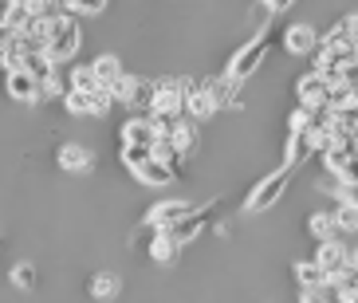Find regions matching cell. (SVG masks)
<instances>
[{
    "mask_svg": "<svg viewBox=\"0 0 358 303\" xmlns=\"http://www.w3.org/2000/svg\"><path fill=\"white\" fill-rule=\"evenodd\" d=\"M185 99H189V83H181V79H162V83H154L150 118L154 122H181L185 118Z\"/></svg>",
    "mask_w": 358,
    "mask_h": 303,
    "instance_id": "cell-1",
    "label": "cell"
},
{
    "mask_svg": "<svg viewBox=\"0 0 358 303\" xmlns=\"http://www.w3.org/2000/svg\"><path fill=\"white\" fill-rule=\"evenodd\" d=\"M43 36H48V55H52L55 63L75 59L79 43H83V36H79V24H75L67 12H59V16H52V20H43Z\"/></svg>",
    "mask_w": 358,
    "mask_h": 303,
    "instance_id": "cell-2",
    "label": "cell"
},
{
    "mask_svg": "<svg viewBox=\"0 0 358 303\" xmlns=\"http://www.w3.org/2000/svg\"><path fill=\"white\" fill-rule=\"evenodd\" d=\"M272 43H275V36H272V28H264L260 36H252V40L244 43L241 52L232 55V63H229V79H236V83H244L248 75L260 67L264 59H268V52H272Z\"/></svg>",
    "mask_w": 358,
    "mask_h": 303,
    "instance_id": "cell-3",
    "label": "cell"
},
{
    "mask_svg": "<svg viewBox=\"0 0 358 303\" xmlns=\"http://www.w3.org/2000/svg\"><path fill=\"white\" fill-rule=\"evenodd\" d=\"M292 174H295V166H284V169H275V174H268V178H264L260 185L248 193V201H244V213H268L275 201L287 193V185H292Z\"/></svg>",
    "mask_w": 358,
    "mask_h": 303,
    "instance_id": "cell-4",
    "label": "cell"
},
{
    "mask_svg": "<svg viewBox=\"0 0 358 303\" xmlns=\"http://www.w3.org/2000/svg\"><path fill=\"white\" fill-rule=\"evenodd\" d=\"M331 79H323L319 71L303 75L299 79V87H295V94H299V106H307V111H327L331 106Z\"/></svg>",
    "mask_w": 358,
    "mask_h": 303,
    "instance_id": "cell-5",
    "label": "cell"
},
{
    "mask_svg": "<svg viewBox=\"0 0 358 303\" xmlns=\"http://www.w3.org/2000/svg\"><path fill=\"white\" fill-rule=\"evenodd\" d=\"M110 94H115V103H122V106H146L150 111L154 83H150V79H138V75H122V79L110 87Z\"/></svg>",
    "mask_w": 358,
    "mask_h": 303,
    "instance_id": "cell-6",
    "label": "cell"
},
{
    "mask_svg": "<svg viewBox=\"0 0 358 303\" xmlns=\"http://www.w3.org/2000/svg\"><path fill=\"white\" fill-rule=\"evenodd\" d=\"M189 213H193L189 201L169 197V201H158V205L146 213V225H150V229H173V225H178V220H185Z\"/></svg>",
    "mask_w": 358,
    "mask_h": 303,
    "instance_id": "cell-7",
    "label": "cell"
},
{
    "mask_svg": "<svg viewBox=\"0 0 358 303\" xmlns=\"http://www.w3.org/2000/svg\"><path fill=\"white\" fill-rule=\"evenodd\" d=\"M178 174H181V169L169 166V162H162V157H150V162H142V166L134 169V178L142 181V185H150V189L173 185V181H178Z\"/></svg>",
    "mask_w": 358,
    "mask_h": 303,
    "instance_id": "cell-8",
    "label": "cell"
},
{
    "mask_svg": "<svg viewBox=\"0 0 358 303\" xmlns=\"http://www.w3.org/2000/svg\"><path fill=\"white\" fill-rule=\"evenodd\" d=\"M315 260H319V268H323L327 276H335V272H343L347 264H355V252L350 248H343V241H319V252H315Z\"/></svg>",
    "mask_w": 358,
    "mask_h": 303,
    "instance_id": "cell-9",
    "label": "cell"
},
{
    "mask_svg": "<svg viewBox=\"0 0 358 303\" xmlns=\"http://www.w3.org/2000/svg\"><path fill=\"white\" fill-rule=\"evenodd\" d=\"M319 43H323V36H319L311 24H292V28L284 31V48L292 55H311V52H319Z\"/></svg>",
    "mask_w": 358,
    "mask_h": 303,
    "instance_id": "cell-10",
    "label": "cell"
},
{
    "mask_svg": "<svg viewBox=\"0 0 358 303\" xmlns=\"http://www.w3.org/2000/svg\"><path fill=\"white\" fill-rule=\"evenodd\" d=\"M213 217H217V205H205V209H193L189 217H185V220H178V225H173L169 232H173V237H178L181 244H193V241L201 237V232H205V225H209Z\"/></svg>",
    "mask_w": 358,
    "mask_h": 303,
    "instance_id": "cell-11",
    "label": "cell"
},
{
    "mask_svg": "<svg viewBox=\"0 0 358 303\" xmlns=\"http://www.w3.org/2000/svg\"><path fill=\"white\" fill-rule=\"evenodd\" d=\"M4 87H8V94L16 99V103H43L40 94V79H32V75L24 71H8V79H4Z\"/></svg>",
    "mask_w": 358,
    "mask_h": 303,
    "instance_id": "cell-12",
    "label": "cell"
},
{
    "mask_svg": "<svg viewBox=\"0 0 358 303\" xmlns=\"http://www.w3.org/2000/svg\"><path fill=\"white\" fill-rule=\"evenodd\" d=\"M217 106H221V99H217L213 83H205V87L189 83V99H185V111H189L193 118H209V115H217Z\"/></svg>",
    "mask_w": 358,
    "mask_h": 303,
    "instance_id": "cell-13",
    "label": "cell"
},
{
    "mask_svg": "<svg viewBox=\"0 0 358 303\" xmlns=\"http://www.w3.org/2000/svg\"><path fill=\"white\" fill-rule=\"evenodd\" d=\"M154 134H158V126L150 115H138L130 122H122V146H154Z\"/></svg>",
    "mask_w": 358,
    "mask_h": 303,
    "instance_id": "cell-14",
    "label": "cell"
},
{
    "mask_svg": "<svg viewBox=\"0 0 358 303\" xmlns=\"http://www.w3.org/2000/svg\"><path fill=\"white\" fill-rule=\"evenodd\" d=\"M59 169H67V174H91V166H95V157H91V150L79 146V142H67V146H59Z\"/></svg>",
    "mask_w": 358,
    "mask_h": 303,
    "instance_id": "cell-15",
    "label": "cell"
},
{
    "mask_svg": "<svg viewBox=\"0 0 358 303\" xmlns=\"http://www.w3.org/2000/svg\"><path fill=\"white\" fill-rule=\"evenodd\" d=\"M181 248H185V244H181L169 229H154V241H150V256H154L158 264H173Z\"/></svg>",
    "mask_w": 358,
    "mask_h": 303,
    "instance_id": "cell-16",
    "label": "cell"
},
{
    "mask_svg": "<svg viewBox=\"0 0 358 303\" xmlns=\"http://www.w3.org/2000/svg\"><path fill=\"white\" fill-rule=\"evenodd\" d=\"M295 280H299L303 292H323L327 283H331V276L319 268V260H299L295 264Z\"/></svg>",
    "mask_w": 358,
    "mask_h": 303,
    "instance_id": "cell-17",
    "label": "cell"
},
{
    "mask_svg": "<svg viewBox=\"0 0 358 303\" xmlns=\"http://www.w3.org/2000/svg\"><path fill=\"white\" fill-rule=\"evenodd\" d=\"M24 71L32 75V79H40V83H48V79H55V75H59V67H55V59L48 52H36V55H28V59H24Z\"/></svg>",
    "mask_w": 358,
    "mask_h": 303,
    "instance_id": "cell-18",
    "label": "cell"
},
{
    "mask_svg": "<svg viewBox=\"0 0 358 303\" xmlns=\"http://www.w3.org/2000/svg\"><path fill=\"white\" fill-rule=\"evenodd\" d=\"M307 232H311L315 241H335L338 237L335 213H311V217H307Z\"/></svg>",
    "mask_w": 358,
    "mask_h": 303,
    "instance_id": "cell-19",
    "label": "cell"
},
{
    "mask_svg": "<svg viewBox=\"0 0 358 303\" xmlns=\"http://www.w3.org/2000/svg\"><path fill=\"white\" fill-rule=\"evenodd\" d=\"M95 75H99V83H103V87H115L127 71H122V59H118V55H99V59H95Z\"/></svg>",
    "mask_w": 358,
    "mask_h": 303,
    "instance_id": "cell-20",
    "label": "cell"
},
{
    "mask_svg": "<svg viewBox=\"0 0 358 303\" xmlns=\"http://www.w3.org/2000/svg\"><path fill=\"white\" fill-rule=\"evenodd\" d=\"M331 283H335L338 292H343V300H358V264H347L343 272H335L331 276Z\"/></svg>",
    "mask_w": 358,
    "mask_h": 303,
    "instance_id": "cell-21",
    "label": "cell"
},
{
    "mask_svg": "<svg viewBox=\"0 0 358 303\" xmlns=\"http://www.w3.org/2000/svg\"><path fill=\"white\" fill-rule=\"evenodd\" d=\"M173 146H178V154H181V157L193 154V150H197V126H189L185 118H181V122L173 126Z\"/></svg>",
    "mask_w": 358,
    "mask_h": 303,
    "instance_id": "cell-22",
    "label": "cell"
},
{
    "mask_svg": "<svg viewBox=\"0 0 358 303\" xmlns=\"http://www.w3.org/2000/svg\"><path fill=\"white\" fill-rule=\"evenodd\" d=\"M67 87H75V91H95V87H103L99 83V75H95V63H91V67H87V63L71 67V83Z\"/></svg>",
    "mask_w": 358,
    "mask_h": 303,
    "instance_id": "cell-23",
    "label": "cell"
},
{
    "mask_svg": "<svg viewBox=\"0 0 358 303\" xmlns=\"http://www.w3.org/2000/svg\"><path fill=\"white\" fill-rule=\"evenodd\" d=\"M64 106L71 111V115H95V99H91V91H67L64 94Z\"/></svg>",
    "mask_w": 358,
    "mask_h": 303,
    "instance_id": "cell-24",
    "label": "cell"
},
{
    "mask_svg": "<svg viewBox=\"0 0 358 303\" xmlns=\"http://www.w3.org/2000/svg\"><path fill=\"white\" fill-rule=\"evenodd\" d=\"M311 154V134H292L287 138V162L284 166H299V162H303V157Z\"/></svg>",
    "mask_w": 358,
    "mask_h": 303,
    "instance_id": "cell-25",
    "label": "cell"
},
{
    "mask_svg": "<svg viewBox=\"0 0 358 303\" xmlns=\"http://www.w3.org/2000/svg\"><path fill=\"white\" fill-rule=\"evenodd\" d=\"M115 292H118V276L115 272H99L95 280H91V295H99V300H110Z\"/></svg>",
    "mask_w": 358,
    "mask_h": 303,
    "instance_id": "cell-26",
    "label": "cell"
},
{
    "mask_svg": "<svg viewBox=\"0 0 358 303\" xmlns=\"http://www.w3.org/2000/svg\"><path fill=\"white\" fill-rule=\"evenodd\" d=\"M118 157H122V166L134 174L142 162H150V157H154V150H150V146H122V154H118Z\"/></svg>",
    "mask_w": 358,
    "mask_h": 303,
    "instance_id": "cell-27",
    "label": "cell"
},
{
    "mask_svg": "<svg viewBox=\"0 0 358 303\" xmlns=\"http://www.w3.org/2000/svg\"><path fill=\"white\" fill-rule=\"evenodd\" d=\"M335 225H338V237H347V232H358V209H355V205H338Z\"/></svg>",
    "mask_w": 358,
    "mask_h": 303,
    "instance_id": "cell-28",
    "label": "cell"
},
{
    "mask_svg": "<svg viewBox=\"0 0 358 303\" xmlns=\"http://www.w3.org/2000/svg\"><path fill=\"white\" fill-rule=\"evenodd\" d=\"M106 8V0H67V12L75 16H99Z\"/></svg>",
    "mask_w": 358,
    "mask_h": 303,
    "instance_id": "cell-29",
    "label": "cell"
},
{
    "mask_svg": "<svg viewBox=\"0 0 358 303\" xmlns=\"http://www.w3.org/2000/svg\"><path fill=\"white\" fill-rule=\"evenodd\" d=\"M12 283H16V288H24V292H28V288H36V268H32V264H16V268H12Z\"/></svg>",
    "mask_w": 358,
    "mask_h": 303,
    "instance_id": "cell-30",
    "label": "cell"
},
{
    "mask_svg": "<svg viewBox=\"0 0 358 303\" xmlns=\"http://www.w3.org/2000/svg\"><path fill=\"white\" fill-rule=\"evenodd\" d=\"M91 99H95V118H103L106 111H110V103H115L110 87H95V91H91Z\"/></svg>",
    "mask_w": 358,
    "mask_h": 303,
    "instance_id": "cell-31",
    "label": "cell"
},
{
    "mask_svg": "<svg viewBox=\"0 0 358 303\" xmlns=\"http://www.w3.org/2000/svg\"><path fill=\"white\" fill-rule=\"evenodd\" d=\"M331 193L338 197V205H355V209H358V185H350V181H338Z\"/></svg>",
    "mask_w": 358,
    "mask_h": 303,
    "instance_id": "cell-32",
    "label": "cell"
},
{
    "mask_svg": "<svg viewBox=\"0 0 358 303\" xmlns=\"http://www.w3.org/2000/svg\"><path fill=\"white\" fill-rule=\"evenodd\" d=\"M264 4H268V12H287L295 0H264Z\"/></svg>",
    "mask_w": 358,
    "mask_h": 303,
    "instance_id": "cell-33",
    "label": "cell"
},
{
    "mask_svg": "<svg viewBox=\"0 0 358 303\" xmlns=\"http://www.w3.org/2000/svg\"><path fill=\"white\" fill-rule=\"evenodd\" d=\"M4 59H8V48H4V43H0V67H4Z\"/></svg>",
    "mask_w": 358,
    "mask_h": 303,
    "instance_id": "cell-34",
    "label": "cell"
},
{
    "mask_svg": "<svg viewBox=\"0 0 358 303\" xmlns=\"http://www.w3.org/2000/svg\"><path fill=\"white\" fill-rule=\"evenodd\" d=\"M355 264H358V248H355Z\"/></svg>",
    "mask_w": 358,
    "mask_h": 303,
    "instance_id": "cell-35",
    "label": "cell"
}]
</instances>
